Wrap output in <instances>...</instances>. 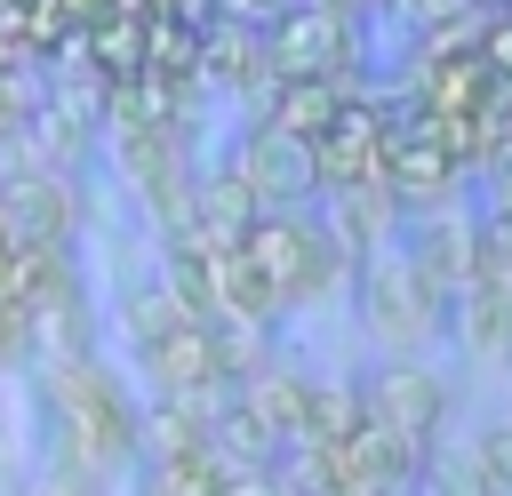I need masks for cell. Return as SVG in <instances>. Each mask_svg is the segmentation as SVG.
I'll return each instance as SVG.
<instances>
[{"label":"cell","instance_id":"6da1fadb","mask_svg":"<svg viewBox=\"0 0 512 496\" xmlns=\"http://www.w3.org/2000/svg\"><path fill=\"white\" fill-rule=\"evenodd\" d=\"M32 424H40V456L48 464H72V472H88L104 488L136 472L144 400L128 392V376L104 352L32 360Z\"/></svg>","mask_w":512,"mask_h":496},{"label":"cell","instance_id":"7a4b0ae2","mask_svg":"<svg viewBox=\"0 0 512 496\" xmlns=\"http://www.w3.org/2000/svg\"><path fill=\"white\" fill-rule=\"evenodd\" d=\"M240 256L256 264V280H264L280 320L352 280V256H344V240L328 232L320 208H256V224L240 232Z\"/></svg>","mask_w":512,"mask_h":496},{"label":"cell","instance_id":"3957f363","mask_svg":"<svg viewBox=\"0 0 512 496\" xmlns=\"http://www.w3.org/2000/svg\"><path fill=\"white\" fill-rule=\"evenodd\" d=\"M352 304H360V328H368L392 360H424V344L448 336V296L400 256V240L352 264Z\"/></svg>","mask_w":512,"mask_h":496},{"label":"cell","instance_id":"277c9868","mask_svg":"<svg viewBox=\"0 0 512 496\" xmlns=\"http://www.w3.org/2000/svg\"><path fill=\"white\" fill-rule=\"evenodd\" d=\"M352 400H360V424L416 472L424 456H432V440L448 432V376L432 368V360H376L360 384H352Z\"/></svg>","mask_w":512,"mask_h":496},{"label":"cell","instance_id":"5b68a950","mask_svg":"<svg viewBox=\"0 0 512 496\" xmlns=\"http://www.w3.org/2000/svg\"><path fill=\"white\" fill-rule=\"evenodd\" d=\"M104 152H112L120 184L144 200V216L160 232H176L184 224V200H192V176H200L192 136L176 120H136V128H104Z\"/></svg>","mask_w":512,"mask_h":496},{"label":"cell","instance_id":"8992f818","mask_svg":"<svg viewBox=\"0 0 512 496\" xmlns=\"http://www.w3.org/2000/svg\"><path fill=\"white\" fill-rule=\"evenodd\" d=\"M272 80H352L360 64V24L344 0H288V16L264 32Z\"/></svg>","mask_w":512,"mask_h":496},{"label":"cell","instance_id":"52a82bcc","mask_svg":"<svg viewBox=\"0 0 512 496\" xmlns=\"http://www.w3.org/2000/svg\"><path fill=\"white\" fill-rule=\"evenodd\" d=\"M224 168L240 176V192L256 208H320V168H312V144L272 128V120H240L232 144H224Z\"/></svg>","mask_w":512,"mask_h":496},{"label":"cell","instance_id":"ba28073f","mask_svg":"<svg viewBox=\"0 0 512 496\" xmlns=\"http://www.w3.org/2000/svg\"><path fill=\"white\" fill-rule=\"evenodd\" d=\"M424 496H512V416L480 432H440L432 456L416 464Z\"/></svg>","mask_w":512,"mask_h":496},{"label":"cell","instance_id":"9c48e42d","mask_svg":"<svg viewBox=\"0 0 512 496\" xmlns=\"http://www.w3.org/2000/svg\"><path fill=\"white\" fill-rule=\"evenodd\" d=\"M384 128L392 112L368 104V96H344L336 120L312 136V168H320V192H352V184H384Z\"/></svg>","mask_w":512,"mask_h":496},{"label":"cell","instance_id":"30bf717a","mask_svg":"<svg viewBox=\"0 0 512 496\" xmlns=\"http://www.w3.org/2000/svg\"><path fill=\"white\" fill-rule=\"evenodd\" d=\"M176 320H192V304H184V288L152 264V272H136V280H120V296H112V328H120V344H128V360L144 352V344H160Z\"/></svg>","mask_w":512,"mask_h":496},{"label":"cell","instance_id":"8fae6325","mask_svg":"<svg viewBox=\"0 0 512 496\" xmlns=\"http://www.w3.org/2000/svg\"><path fill=\"white\" fill-rule=\"evenodd\" d=\"M448 336H456L472 360H512V288L472 280V288L448 304Z\"/></svg>","mask_w":512,"mask_h":496},{"label":"cell","instance_id":"7c38bea8","mask_svg":"<svg viewBox=\"0 0 512 496\" xmlns=\"http://www.w3.org/2000/svg\"><path fill=\"white\" fill-rule=\"evenodd\" d=\"M16 496H104V480H88V472H72V464H32V480L16 488Z\"/></svg>","mask_w":512,"mask_h":496},{"label":"cell","instance_id":"4fadbf2b","mask_svg":"<svg viewBox=\"0 0 512 496\" xmlns=\"http://www.w3.org/2000/svg\"><path fill=\"white\" fill-rule=\"evenodd\" d=\"M24 360H32V328H24V304L0 288V376L24 368Z\"/></svg>","mask_w":512,"mask_h":496},{"label":"cell","instance_id":"5bb4252c","mask_svg":"<svg viewBox=\"0 0 512 496\" xmlns=\"http://www.w3.org/2000/svg\"><path fill=\"white\" fill-rule=\"evenodd\" d=\"M152 24H184V32H208L216 24V0H144Z\"/></svg>","mask_w":512,"mask_h":496},{"label":"cell","instance_id":"9a60e30c","mask_svg":"<svg viewBox=\"0 0 512 496\" xmlns=\"http://www.w3.org/2000/svg\"><path fill=\"white\" fill-rule=\"evenodd\" d=\"M216 16L224 24H248V32H272L288 16V0H216Z\"/></svg>","mask_w":512,"mask_h":496},{"label":"cell","instance_id":"2e32d148","mask_svg":"<svg viewBox=\"0 0 512 496\" xmlns=\"http://www.w3.org/2000/svg\"><path fill=\"white\" fill-rule=\"evenodd\" d=\"M8 256H16V224L0 216V272H8Z\"/></svg>","mask_w":512,"mask_h":496},{"label":"cell","instance_id":"e0dca14e","mask_svg":"<svg viewBox=\"0 0 512 496\" xmlns=\"http://www.w3.org/2000/svg\"><path fill=\"white\" fill-rule=\"evenodd\" d=\"M464 8H480V16H496V8H512V0H464Z\"/></svg>","mask_w":512,"mask_h":496},{"label":"cell","instance_id":"ac0fdd59","mask_svg":"<svg viewBox=\"0 0 512 496\" xmlns=\"http://www.w3.org/2000/svg\"><path fill=\"white\" fill-rule=\"evenodd\" d=\"M0 64H8V48H0Z\"/></svg>","mask_w":512,"mask_h":496}]
</instances>
